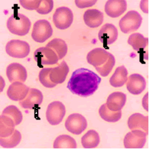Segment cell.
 <instances>
[{
  "label": "cell",
  "instance_id": "obj_1",
  "mask_svg": "<svg viewBox=\"0 0 149 149\" xmlns=\"http://www.w3.org/2000/svg\"><path fill=\"white\" fill-rule=\"evenodd\" d=\"M101 81V77L92 70L80 68L73 72L67 87L74 95L88 97L96 92Z\"/></svg>",
  "mask_w": 149,
  "mask_h": 149
},
{
  "label": "cell",
  "instance_id": "obj_2",
  "mask_svg": "<svg viewBox=\"0 0 149 149\" xmlns=\"http://www.w3.org/2000/svg\"><path fill=\"white\" fill-rule=\"evenodd\" d=\"M10 32L18 36H25L29 32L31 22L28 17L22 13L13 14L6 23Z\"/></svg>",
  "mask_w": 149,
  "mask_h": 149
},
{
  "label": "cell",
  "instance_id": "obj_3",
  "mask_svg": "<svg viewBox=\"0 0 149 149\" xmlns=\"http://www.w3.org/2000/svg\"><path fill=\"white\" fill-rule=\"evenodd\" d=\"M142 17L136 11L132 10L125 15L119 22V26L121 32L128 33L138 30L142 23Z\"/></svg>",
  "mask_w": 149,
  "mask_h": 149
},
{
  "label": "cell",
  "instance_id": "obj_4",
  "mask_svg": "<svg viewBox=\"0 0 149 149\" xmlns=\"http://www.w3.org/2000/svg\"><path fill=\"white\" fill-rule=\"evenodd\" d=\"M53 29L50 22L46 19H40L34 23L32 37L34 41L43 43L51 37Z\"/></svg>",
  "mask_w": 149,
  "mask_h": 149
},
{
  "label": "cell",
  "instance_id": "obj_5",
  "mask_svg": "<svg viewBox=\"0 0 149 149\" xmlns=\"http://www.w3.org/2000/svg\"><path fill=\"white\" fill-rule=\"evenodd\" d=\"M74 15L72 10L68 7L58 8L53 15V22L57 29L65 30L72 25Z\"/></svg>",
  "mask_w": 149,
  "mask_h": 149
},
{
  "label": "cell",
  "instance_id": "obj_6",
  "mask_svg": "<svg viewBox=\"0 0 149 149\" xmlns=\"http://www.w3.org/2000/svg\"><path fill=\"white\" fill-rule=\"evenodd\" d=\"M34 59L39 68H43L45 65H54L59 60L56 53L48 47H42L35 50Z\"/></svg>",
  "mask_w": 149,
  "mask_h": 149
},
{
  "label": "cell",
  "instance_id": "obj_7",
  "mask_svg": "<svg viewBox=\"0 0 149 149\" xmlns=\"http://www.w3.org/2000/svg\"><path fill=\"white\" fill-rule=\"evenodd\" d=\"M66 113L64 104L60 101H54L48 106L46 111V118L52 125L60 124Z\"/></svg>",
  "mask_w": 149,
  "mask_h": 149
},
{
  "label": "cell",
  "instance_id": "obj_8",
  "mask_svg": "<svg viewBox=\"0 0 149 149\" xmlns=\"http://www.w3.org/2000/svg\"><path fill=\"white\" fill-rule=\"evenodd\" d=\"M30 52V45L20 40H11L6 45V52L14 58H22L27 57Z\"/></svg>",
  "mask_w": 149,
  "mask_h": 149
},
{
  "label": "cell",
  "instance_id": "obj_9",
  "mask_svg": "<svg viewBox=\"0 0 149 149\" xmlns=\"http://www.w3.org/2000/svg\"><path fill=\"white\" fill-rule=\"evenodd\" d=\"M65 127L68 132L74 135H80L88 127L87 120L79 113H73L67 118Z\"/></svg>",
  "mask_w": 149,
  "mask_h": 149
},
{
  "label": "cell",
  "instance_id": "obj_10",
  "mask_svg": "<svg viewBox=\"0 0 149 149\" xmlns=\"http://www.w3.org/2000/svg\"><path fill=\"white\" fill-rule=\"evenodd\" d=\"M147 133L140 130L128 132L124 138V146L126 148H142L147 141Z\"/></svg>",
  "mask_w": 149,
  "mask_h": 149
},
{
  "label": "cell",
  "instance_id": "obj_11",
  "mask_svg": "<svg viewBox=\"0 0 149 149\" xmlns=\"http://www.w3.org/2000/svg\"><path fill=\"white\" fill-rule=\"evenodd\" d=\"M118 32L116 27L111 23H106L98 33V38L104 47L113 44L118 38Z\"/></svg>",
  "mask_w": 149,
  "mask_h": 149
},
{
  "label": "cell",
  "instance_id": "obj_12",
  "mask_svg": "<svg viewBox=\"0 0 149 149\" xmlns=\"http://www.w3.org/2000/svg\"><path fill=\"white\" fill-rule=\"evenodd\" d=\"M6 76L11 83L15 82L24 83L27 78V72L24 66L15 62L7 67Z\"/></svg>",
  "mask_w": 149,
  "mask_h": 149
},
{
  "label": "cell",
  "instance_id": "obj_13",
  "mask_svg": "<svg viewBox=\"0 0 149 149\" xmlns=\"http://www.w3.org/2000/svg\"><path fill=\"white\" fill-rule=\"evenodd\" d=\"M43 99H44V96L40 90L31 88L25 99L19 102V104L24 109H32L40 105Z\"/></svg>",
  "mask_w": 149,
  "mask_h": 149
},
{
  "label": "cell",
  "instance_id": "obj_14",
  "mask_svg": "<svg viewBox=\"0 0 149 149\" xmlns=\"http://www.w3.org/2000/svg\"><path fill=\"white\" fill-rule=\"evenodd\" d=\"M127 88L133 95H140L146 88V79L139 74H133L127 79Z\"/></svg>",
  "mask_w": 149,
  "mask_h": 149
},
{
  "label": "cell",
  "instance_id": "obj_15",
  "mask_svg": "<svg viewBox=\"0 0 149 149\" xmlns=\"http://www.w3.org/2000/svg\"><path fill=\"white\" fill-rule=\"evenodd\" d=\"M30 88L21 82H15L10 85L7 91L9 98L14 101H20L28 95Z\"/></svg>",
  "mask_w": 149,
  "mask_h": 149
},
{
  "label": "cell",
  "instance_id": "obj_16",
  "mask_svg": "<svg viewBox=\"0 0 149 149\" xmlns=\"http://www.w3.org/2000/svg\"><path fill=\"white\" fill-rule=\"evenodd\" d=\"M111 53L102 48H96L92 50L88 54V62L95 68L103 65L107 62L110 56Z\"/></svg>",
  "mask_w": 149,
  "mask_h": 149
},
{
  "label": "cell",
  "instance_id": "obj_17",
  "mask_svg": "<svg viewBox=\"0 0 149 149\" xmlns=\"http://www.w3.org/2000/svg\"><path fill=\"white\" fill-rule=\"evenodd\" d=\"M127 8V3L125 0H109L104 6L105 12L108 16L116 18L124 13Z\"/></svg>",
  "mask_w": 149,
  "mask_h": 149
},
{
  "label": "cell",
  "instance_id": "obj_18",
  "mask_svg": "<svg viewBox=\"0 0 149 149\" xmlns=\"http://www.w3.org/2000/svg\"><path fill=\"white\" fill-rule=\"evenodd\" d=\"M128 126L131 130H140L148 132V116H143L140 113H136L132 115L128 120Z\"/></svg>",
  "mask_w": 149,
  "mask_h": 149
},
{
  "label": "cell",
  "instance_id": "obj_19",
  "mask_svg": "<svg viewBox=\"0 0 149 149\" xmlns=\"http://www.w3.org/2000/svg\"><path fill=\"white\" fill-rule=\"evenodd\" d=\"M69 72V68L66 62L62 61L56 68H51L50 72V79L56 84H61L65 81Z\"/></svg>",
  "mask_w": 149,
  "mask_h": 149
},
{
  "label": "cell",
  "instance_id": "obj_20",
  "mask_svg": "<svg viewBox=\"0 0 149 149\" xmlns=\"http://www.w3.org/2000/svg\"><path fill=\"white\" fill-rule=\"evenodd\" d=\"M127 101V95L121 92L111 93L107 101V107L113 111H121Z\"/></svg>",
  "mask_w": 149,
  "mask_h": 149
},
{
  "label": "cell",
  "instance_id": "obj_21",
  "mask_svg": "<svg viewBox=\"0 0 149 149\" xmlns=\"http://www.w3.org/2000/svg\"><path fill=\"white\" fill-rule=\"evenodd\" d=\"M85 24L90 28H97L103 22L104 15L101 11L96 9L86 10L84 14Z\"/></svg>",
  "mask_w": 149,
  "mask_h": 149
},
{
  "label": "cell",
  "instance_id": "obj_22",
  "mask_svg": "<svg viewBox=\"0 0 149 149\" xmlns=\"http://www.w3.org/2000/svg\"><path fill=\"white\" fill-rule=\"evenodd\" d=\"M128 70L124 65L118 67L109 79V83L115 88L123 86L127 81Z\"/></svg>",
  "mask_w": 149,
  "mask_h": 149
},
{
  "label": "cell",
  "instance_id": "obj_23",
  "mask_svg": "<svg viewBox=\"0 0 149 149\" xmlns=\"http://www.w3.org/2000/svg\"><path fill=\"white\" fill-rule=\"evenodd\" d=\"M15 126L14 121L10 116L1 115L0 117V136L8 137L12 135Z\"/></svg>",
  "mask_w": 149,
  "mask_h": 149
},
{
  "label": "cell",
  "instance_id": "obj_24",
  "mask_svg": "<svg viewBox=\"0 0 149 149\" xmlns=\"http://www.w3.org/2000/svg\"><path fill=\"white\" fill-rule=\"evenodd\" d=\"M100 142V137L98 133L95 130H89L82 137L81 143L84 148H96Z\"/></svg>",
  "mask_w": 149,
  "mask_h": 149
},
{
  "label": "cell",
  "instance_id": "obj_25",
  "mask_svg": "<svg viewBox=\"0 0 149 149\" xmlns=\"http://www.w3.org/2000/svg\"><path fill=\"white\" fill-rule=\"evenodd\" d=\"M46 47L52 49L56 53L58 59H62L68 52V45L61 38H54L49 42Z\"/></svg>",
  "mask_w": 149,
  "mask_h": 149
},
{
  "label": "cell",
  "instance_id": "obj_26",
  "mask_svg": "<svg viewBox=\"0 0 149 149\" xmlns=\"http://www.w3.org/2000/svg\"><path fill=\"white\" fill-rule=\"evenodd\" d=\"M99 114L101 118L103 120L108 122H117L119 121L121 116H122V113L121 111H113L109 109L106 104H103L101 105V107L99 109Z\"/></svg>",
  "mask_w": 149,
  "mask_h": 149
},
{
  "label": "cell",
  "instance_id": "obj_27",
  "mask_svg": "<svg viewBox=\"0 0 149 149\" xmlns=\"http://www.w3.org/2000/svg\"><path fill=\"white\" fill-rule=\"evenodd\" d=\"M148 38H145L142 34L135 33L130 35L128 39V44L132 46L133 50L139 51L145 49L148 45Z\"/></svg>",
  "mask_w": 149,
  "mask_h": 149
},
{
  "label": "cell",
  "instance_id": "obj_28",
  "mask_svg": "<svg viewBox=\"0 0 149 149\" xmlns=\"http://www.w3.org/2000/svg\"><path fill=\"white\" fill-rule=\"evenodd\" d=\"M54 148H76L77 143L72 137L62 135L57 136L54 142Z\"/></svg>",
  "mask_w": 149,
  "mask_h": 149
},
{
  "label": "cell",
  "instance_id": "obj_29",
  "mask_svg": "<svg viewBox=\"0 0 149 149\" xmlns=\"http://www.w3.org/2000/svg\"><path fill=\"white\" fill-rule=\"evenodd\" d=\"M22 135L17 130H15L13 134L8 137H1L0 144L1 146L5 148H12L17 147L21 142Z\"/></svg>",
  "mask_w": 149,
  "mask_h": 149
},
{
  "label": "cell",
  "instance_id": "obj_30",
  "mask_svg": "<svg viewBox=\"0 0 149 149\" xmlns=\"http://www.w3.org/2000/svg\"><path fill=\"white\" fill-rule=\"evenodd\" d=\"M2 115H5L10 116L15 123V125H18L21 123L23 120V115L22 112L19 109L14 105H10L6 107L2 113Z\"/></svg>",
  "mask_w": 149,
  "mask_h": 149
},
{
  "label": "cell",
  "instance_id": "obj_31",
  "mask_svg": "<svg viewBox=\"0 0 149 149\" xmlns=\"http://www.w3.org/2000/svg\"><path fill=\"white\" fill-rule=\"evenodd\" d=\"M115 65V58L113 55L111 54L108 61L106 63L100 67L96 68V69L101 76L107 77L111 72L113 67Z\"/></svg>",
  "mask_w": 149,
  "mask_h": 149
},
{
  "label": "cell",
  "instance_id": "obj_32",
  "mask_svg": "<svg viewBox=\"0 0 149 149\" xmlns=\"http://www.w3.org/2000/svg\"><path fill=\"white\" fill-rule=\"evenodd\" d=\"M51 68H43L39 72L38 79L40 83L45 88H52L56 86L50 79V72Z\"/></svg>",
  "mask_w": 149,
  "mask_h": 149
},
{
  "label": "cell",
  "instance_id": "obj_33",
  "mask_svg": "<svg viewBox=\"0 0 149 149\" xmlns=\"http://www.w3.org/2000/svg\"><path fill=\"white\" fill-rule=\"evenodd\" d=\"M53 8L54 1L52 0H41L40 5L37 11L40 15H47L52 11Z\"/></svg>",
  "mask_w": 149,
  "mask_h": 149
},
{
  "label": "cell",
  "instance_id": "obj_34",
  "mask_svg": "<svg viewBox=\"0 0 149 149\" xmlns=\"http://www.w3.org/2000/svg\"><path fill=\"white\" fill-rule=\"evenodd\" d=\"M40 3L41 0H20L19 1L20 5L28 10H37L40 6Z\"/></svg>",
  "mask_w": 149,
  "mask_h": 149
},
{
  "label": "cell",
  "instance_id": "obj_35",
  "mask_svg": "<svg viewBox=\"0 0 149 149\" xmlns=\"http://www.w3.org/2000/svg\"><path fill=\"white\" fill-rule=\"evenodd\" d=\"M96 2L97 1H77V0L75 1L76 6L80 8L92 6L94 5H95Z\"/></svg>",
  "mask_w": 149,
  "mask_h": 149
}]
</instances>
